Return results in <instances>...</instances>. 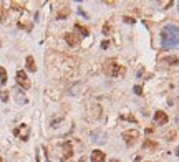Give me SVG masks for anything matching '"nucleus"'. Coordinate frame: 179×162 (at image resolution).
Returning a JSON list of instances; mask_svg holds the SVG:
<instances>
[{
    "label": "nucleus",
    "mask_w": 179,
    "mask_h": 162,
    "mask_svg": "<svg viewBox=\"0 0 179 162\" xmlns=\"http://www.w3.org/2000/svg\"><path fill=\"white\" fill-rule=\"evenodd\" d=\"M154 121L158 122V124H161V126H164V124H168L169 116L164 111H156L154 112Z\"/></svg>",
    "instance_id": "nucleus-6"
},
{
    "label": "nucleus",
    "mask_w": 179,
    "mask_h": 162,
    "mask_svg": "<svg viewBox=\"0 0 179 162\" xmlns=\"http://www.w3.org/2000/svg\"><path fill=\"white\" fill-rule=\"evenodd\" d=\"M103 33H105V35H110V33H111V23H110V22L105 23V27H103Z\"/></svg>",
    "instance_id": "nucleus-20"
},
{
    "label": "nucleus",
    "mask_w": 179,
    "mask_h": 162,
    "mask_svg": "<svg viewBox=\"0 0 179 162\" xmlns=\"http://www.w3.org/2000/svg\"><path fill=\"white\" fill-rule=\"evenodd\" d=\"M70 7L68 5H65V7H60V8H58V12H56V18H58V20H63V18H67L68 15H70Z\"/></svg>",
    "instance_id": "nucleus-9"
},
{
    "label": "nucleus",
    "mask_w": 179,
    "mask_h": 162,
    "mask_svg": "<svg viewBox=\"0 0 179 162\" xmlns=\"http://www.w3.org/2000/svg\"><path fill=\"white\" fill-rule=\"evenodd\" d=\"M15 99H17V103H18V104H27V103H28V99H27L22 93H17V94H15Z\"/></svg>",
    "instance_id": "nucleus-16"
},
{
    "label": "nucleus",
    "mask_w": 179,
    "mask_h": 162,
    "mask_svg": "<svg viewBox=\"0 0 179 162\" xmlns=\"http://www.w3.org/2000/svg\"><path fill=\"white\" fill-rule=\"evenodd\" d=\"M27 68H28V71H32V73L37 71V65H35L33 56H27Z\"/></svg>",
    "instance_id": "nucleus-13"
},
{
    "label": "nucleus",
    "mask_w": 179,
    "mask_h": 162,
    "mask_svg": "<svg viewBox=\"0 0 179 162\" xmlns=\"http://www.w3.org/2000/svg\"><path fill=\"white\" fill-rule=\"evenodd\" d=\"M138 137H139V132L136 131V129H133V131L129 129V131H124L123 132V139L126 141V144H128V146H133L134 141H136Z\"/></svg>",
    "instance_id": "nucleus-4"
},
{
    "label": "nucleus",
    "mask_w": 179,
    "mask_h": 162,
    "mask_svg": "<svg viewBox=\"0 0 179 162\" xmlns=\"http://www.w3.org/2000/svg\"><path fill=\"white\" fill-rule=\"evenodd\" d=\"M134 93H136L138 96H141V94H143V88L139 86V84H136V86H134Z\"/></svg>",
    "instance_id": "nucleus-24"
},
{
    "label": "nucleus",
    "mask_w": 179,
    "mask_h": 162,
    "mask_svg": "<svg viewBox=\"0 0 179 162\" xmlns=\"http://www.w3.org/2000/svg\"><path fill=\"white\" fill-rule=\"evenodd\" d=\"M17 83H18V86L22 88V89H28L30 88V81H28V78H27L25 75V71L20 70V71H17Z\"/></svg>",
    "instance_id": "nucleus-3"
},
{
    "label": "nucleus",
    "mask_w": 179,
    "mask_h": 162,
    "mask_svg": "<svg viewBox=\"0 0 179 162\" xmlns=\"http://www.w3.org/2000/svg\"><path fill=\"white\" fill-rule=\"evenodd\" d=\"M78 13H80V15H83L85 18H88V15H86V13H85V12L81 10V8H78Z\"/></svg>",
    "instance_id": "nucleus-29"
},
{
    "label": "nucleus",
    "mask_w": 179,
    "mask_h": 162,
    "mask_svg": "<svg viewBox=\"0 0 179 162\" xmlns=\"http://www.w3.org/2000/svg\"><path fill=\"white\" fill-rule=\"evenodd\" d=\"M106 5H110V7H114V5H116V2H111V0H108V2H106Z\"/></svg>",
    "instance_id": "nucleus-30"
},
{
    "label": "nucleus",
    "mask_w": 179,
    "mask_h": 162,
    "mask_svg": "<svg viewBox=\"0 0 179 162\" xmlns=\"http://www.w3.org/2000/svg\"><path fill=\"white\" fill-rule=\"evenodd\" d=\"M110 162H121V161H118V159H111Z\"/></svg>",
    "instance_id": "nucleus-31"
},
{
    "label": "nucleus",
    "mask_w": 179,
    "mask_h": 162,
    "mask_svg": "<svg viewBox=\"0 0 179 162\" xmlns=\"http://www.w3.org/2000/svg\"><path fill=\"white\" fill-rule=\"evenodd\" d=\"M7 18V12H5V8H4V5L0 3V22H4Z\"/></svg>",
    "instance_id": "nucleus-19"
},
{
    "label": "nucleus",
    "mask_w": 179,
    "mask_h": 162,
    "mask_svg": "<svg viewBox=\"0 0 179 162\" xmlns=\"http://www.w3.org/2000/svg\"><path fill=\"white\" fill-rule=\"evenodd\" d=\"M62 119H63V116H56V117H53V119H51V122H50V124H51V126H56V124H58V122L62 121Z\"/></svg>",
    "instance_id": "nucleus-23"
},
{
    "label": "nucleus",
    "mask_w": 179,
    "mask_h": 162,
    "mask_svg": "<svg viewBox=\"0 0 179 162\" xmlns=\"http://www.w3.org/2000/svg\"><path fill=\"white\" fill-rule=\"evenodd\" d=\"M121 119H126V121H131V122H136V117L134 116H126V114H121Z\"/></svg>",
    "instance_id": "nucleus-22"
},
{
    "label": "nucleus",
    "mask_w": 179,
    "mask_h": 162,
    "mask_svg": "<svg viewBox=\"0 0 179 162\" xmlns=\"http://www.w3.org/2000/svg\"><path fill=\"white\" fill-rule=\"evenodd\" d=\"M91 162H105V152L96 149L91 152Z\"/></svg>",
    "instance_id": "nucleus-10"
},
{
    "label": "nucleus",
    "mask_w": 179,
    "mask_h": 162,
    "mask_svg": "<svg viewBox=\"0 0 179 162\" xmlns=\"http://www.w3.org/2000/svg\"><path fill=\"white\" fill-rule=\"evenodd\" d=\"M143 149H149V151H158L159 149V144L158 141H153V139H146L143 142Z\"/></svg>",
    "instance_id": "nucleus-8"
},
{
    "label": "nucleus",
    "mask_w": 179,
    "mask_h": 162,
    "mask_svg": "<svg viewBox=\"0 0 179 162\" xmlns=\"http://www.w3.org/2000/svg\"><path fill=\"white\" fill-rule=\"evenodd\" d=\"M123 20H124V23H134V18L133 17H128V15H124Z\"/></svg>",
    "instance_id": "nucleus-25"
},
{
    "label": "nucleus",
    "mask_w": 179,
    "mask_h": 162,
    "mask_svg": "<svg viewBox=\"0 0 179 162\" xmlns=\"http://www.w3.org/2000/svg\"><path fill=\"white\" fill-rule=\"evenodd\" d=\"M90 136H91V139L95 142H105V139H106V134H103L101 131H93V132H90Z\"/></svg>",
    "instance_id": "nucleus-11"
},
{
    "label": "nucleus",
    "mask_w": 179,
    "mask_h": 162,
    "mask_svg": "<svg viewBox=\"0 0 179 162\" xmlns=\"http://www.w3.org/2000/svg\"><path fill=\"white\" fill-rule=\"evenodd\" d=\"M148 162H151V161H148Z\"/></svg>",
    "instance_id": "nucleus-36"
},
{
    "label": "nucleus",
    "mask_w": 179,
    "mask_h": 162,
    "mask_svg": "<svg viewBox=\"0 0 179 162\" xmlns=\"http://www.w3.org/2000/svg\"><path fill=\"white\" fill-rule=\"evenodd\" d=\"M75 30H77L81 36H88V35H90V30H88L86 27L80 25V23H77V25H75Z\"/></svg>",
    "instance_id": "nucleus-14"
},
{
    "label": "nucleus",
    "mask_w": 179,
    "mask_h": 162,
    "mask_svg": "<svg viewBox=\"0 0 179 162\" xmlns=\"http://www.w3.org/2000/svg\"><path fill=\"white\" fill-rule=\"evenodd\" d=\"M105 73H106L108 76H121V75L126 73V68H124V66H119L118 61L114 60V58H111V60H108L106 65H105Z\"/></svg>",
    "instance_id": "nucleus-2"
},
{
    "label": "nucleus",
    "mask_w": 179,
    "mask_h": 162,
    "mask_svg": "<svg viewBox=\"0 0 179 162\" xmlns=\"http://www.w3.org/2000/svg\"><path fill=\"white\" fill-rule=\"evenodd\" d=\"M62 162H65V161H63V159H62Z\"/></svg>",
    "instance_id": "nucleus-35"
},
{
    "label": "nucleus",
    "mask_w": 179,
    "mask_h": 162,
    "mask_svg": "<svg viewBox=\"0 0 179 162\" xmlns=\"http://www.w3.org/2000/svg\"><path fill=\"white\" fill-rule=\"evenodd\" d=\"M166 63H168V65H176V63H178V56H171V58H166Z\"/></svg>",
    "instance_id": "nucleus-21"
},
{
    "label": "nucleus",
    "mask_w": 179,
    "mask_h": 162,
    "mask_svg": "<svg viewBox=\"0 0 179 162\" xmlns=\"http://www.w3.org/2000/svg\"><path fill=\"white\" fill-rule=\"evenodd\" d=\"M28 132H30V127L27 126V124H22V126L13 129V136H20L22 141H27L28 139Z\"/></svg>",
    "instance_id": "nucleus-5"
},
{
    "label": "nucleus",
    "mask_w": 179,
    "mask_h": 162,
    "mask_svg": "<svg viewBox=\"0 0 179 162\" xmlns=\"http://www.w3.org/2000/svg\"><path fill=\"white\" fill-rule=\"evenodd\" d=\"M0 162H2V157H0Z\"/></svg>",
    "instance_id": "nucleus-34"
},
{
    "label": "nucleus",
    "mask_w": 179,
    "mask_h": 162,
    "mask_svg": "<svg viewBox=\"0 0 179 162\" xmlns=\"http://www.w3.org/2000/svg\"><path fill=\"white\" fill-rule=\"evenodd\" d=\"M8 98H10V94H8L7 89H0V99H2V101L7 103V101H8Z\"/></svg>",
    "instance_id": "nucleus-18"
},
{
    "label": "nucleus",
    "mask_w": 179,
    "mask_h": 162,
    "mask_svg": "<svg viewBox=\"0 0 179 162\" xmlns=\"http://www.w3.org/2000/svg\"><path fill=\"white\" fill-rule=\"evenodd\" d=\"M18 27H20V28H25L27 31L32 30V23H30L28 20H25V18H20V22H18Z\"/></svg>",
    "instance_id": "nucleus-15"
},
{
    "label": "nucleus",
    "mask_w": 179,
    "mask_h": 162,
    "mask_svg": "<svg viewBox=\"0 0 179 162\" xmlns=\"http://www.w3.org/2000/svg\"><path fill=\"white\" fill-rule=\"evenodd\" d=\"M0 46H2V40H0Z\"/></svg>",
    "instance_id": "nucleus-33"
},
{
    "label": "nucleus",
    "mask_w": 179,
    "mask_h": 162,
    "mask_svg": "<svg viewBox=\"0 0 179 162\" xmlns=\"http://www.w3.org/2000/svg\"><path fill=\"white\" fill-rule=\"evenodd\" d=\"M12 8H13V10H22L23 7H22L20 3H17V2H12Z\"/></svg>",
    "instance_id": "nucleus-26"
},
{
    "label": "nucleus",
    "mask_w": 179,
    "mask_h": 162,
    "mask_svg": "<svg viewBox=\"0 0 179 162\" xmlns=\"http://www.w3.org/2000/svg\"><path fill=\"white\" fill-rule=\"evenodd\" d=\"M80 162H86V161H85V159H80Z\"/></svg>",
    "instance_id": "nucleus-32"
},
{
    "label": "nucleus",
    "mask_w": 179,
    "mask_h": 162,
    "mask_svg": "<svg viewBox=\"0 0 179 162\" xmlns=\"http://www.w3.org/2000/svg\"><path fill=\"white\" fill-rule=\"evenodd\" d=\"M63 151H65V157H63V161H67L70 157H73V149H72V141H67L63 144Z\"/></svg>",
    "instance_id": "nucleus-12"
},
{
    "label": "nucleus",
    "mask_w": 179,
    "mask_h": 162,
    "mask_svg": "<svg viewBox=\"0 0 179 162\" xmlns=\"http://www.w3.org/2000/svg\"><path fill=\"white\" fill-rule=\"evenodd\" d=\"M41 149H43V152H45V157H46V162H51V161H50V157H48V149H46V147H45V146L41 147Z\"/></svg>",
    "instance_id": "nucleus-27"
},
{
    "label": "nucleus",
    "mask_w": 179,
    "mask_h": 162,
    "mask_svg": "<svg viewBox=\"0 0 179 162\" xmlns=\"http://www.w3.org/2000/svg\"><path fill=\"white\" fill-rule=\"evenodd\" d=\"M108 46H110V41H106V40H105V41L101 43V48H108Z\"/></svg>",
    "instance_id": "nucleus-28"
},
{
    "label": "nucleus",
    "mask_w": 179,
    "mask_h": 162,
    "mask_svg": "<svg viewBox=\"0 0 179 162\" xmlns=\"http://www.w3.org/2000/svg\"><path fill=\"white\" fill-rule=\"evenodd\" d=\"M179 43V28L178 25H166L161 31V45L163 50L178 48Z\"/></svg>",
    "instance_id": "nucleus-1"
},
{
    "label": "nucleus",
    "mask_w": 179,
    "mask_h": 162,
    "mask_svg": "<svg viewBox=\"0 0 179 162\" xmlns=\"http://www.w3.org/2000/svg\"><path fill=\"white\" fill-rule=\"evenodd\" d=\"M65 41H67L70 46H77L80 43V36L75 35V33H65Z\"/></svg>",
    "instance_id": "nucleus-7"
},
{
    "label": "nucleus",
    "mask_w": 179,
    "mask_h": 162,
    "mask_svg": "<svg viewBox=\"0 0 179 162\" xmlns=\"http://www.w3.org/2000/svg\"><path fill=\"white\" fill-rule=\"evenodd\" d=\"M0 83H2V84L7 83V71H5L4 66H0Z\"/></svg>",
    "instance_id": "nucleus-17"
}]
</instances>
